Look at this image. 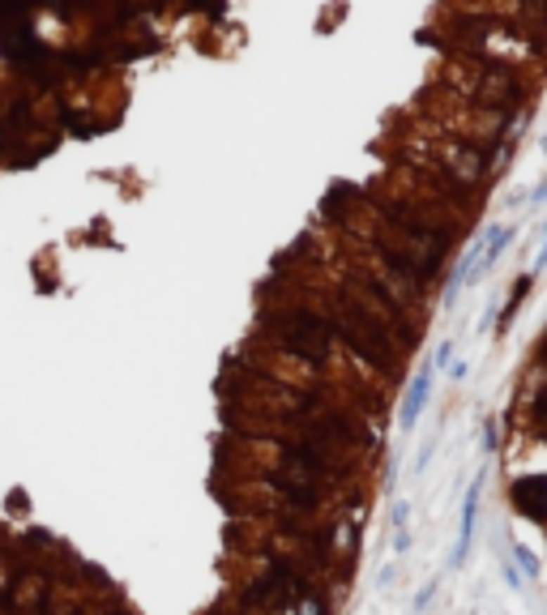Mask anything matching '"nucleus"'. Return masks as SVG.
<instances>
[{
    "label": "nucleus",
    "instance_id": "1",
    "mask_svg": "<svg viewBox=\"0 0 547 615\" xmlns=\"http://www.w3.org/2000/svg\"><path fill=\"white\" fill-rule=\"evenodd\" d=\"M265 449H274V462L300 466V470L334 483V487H347V483L363 479V458L338 449V444H325V440H304V436H291V432H274Z\"/></svg>",
    "mask_w": 547,
    "mask_h": 615
},
{
    "label": "nucleus",
    "instance_id": "2",
    "mask_svg": "<svg viewBox=\"0 0 547 615\" xmlns=\"http://www.w3.org/2000/svg\"><path fill=\"white\" fill-rule=\"evenodd\" d=\"M252 487L269 491L278 505L287 509H304V513H330L334 509V500H338V487L334 483H325L300 466H287V462H265L257 458L252 462Z\"/></svg>",
    "mask_w": 547,
    "mask_h": 615
},
{
    "label": "nucleus",
    "instance_id": "3",
    "mask_svg": "<svg viewBox=\"0 0 547 615\" xmlns=\"http://www.w3.org/2000/svg\"><path fill=\"white\" fill-rule=\"evenodd\" d=\"M509 509L547 530V474H517L509 483Z\"/></svg>",
    "mask_w": 547,
    "mask_h": 615
},
{
    "label": "nucleus",
    "instance_id": "4",
    "mask_svg": "<svg viewBox=\"0 0 547 615\" xmlns=\"http://www.w3.org/2000/svg\"><path fill=\"white\" fill-rule=\"evenodd\" d=\"M432 359L423 363V372L406 384V394H402V406H398V432H415V423L423 419L427 410V398H432Z\"/></svg>",
    "mask_w": 547,
    "mask_h": 615
},
{
    "label": "nucleus",
    "instance_id": "5",
    "mask_svg": "<svg viewBox=\"0 0 547 615\" xmlns=\"http://www.w3.org/2000/svg\"><path fill=\"white\" fill-rule=\"evenodd\" d=\"M483 479L487 470L475 474V483L466 487V500H462V526H458V551H453V564H462L470 555V543H475V522H479V496H483Z\"/></svg>",
    "mask_w": 547,
    "mask_h": 615
},
{
    "label": "nucleus",
    "instance_id": "6",
    "mask_svg": "<svg viewBox=\"0 0 547 615\" xmlns=\"http://www.w3.org/2000/svg\"><path fill=\"white\" fill-rule=\"evenodd\" d=\"M513 564H517V573H526L530 581L539 577V555H534L526 543H513Z\"/></svg>",
    "mask_w": 547,
    "mask_h": 615
},
{
    "label": "nucleus",
    "instance_id": "7",
    "mask_svg": "<svg viewBox=\"0 0 547 615\" xmlns=\"http://www.w3.org/2000/svg\"><path fill=\"white\" fill-rule=\"evenodd\" d=\"M390 522H394V530H406V522H411V505H406V500H398V505H394Z\"/></svg>",
    "mask_w": 547,
    "mask_h": 615
},
{
    "label": "nucleus",
    "instance_id": "8",
    "mask_svg": "<svg viewBox=\"0 0 547 615\" xmlns=\"http://www.w3.org/2000/svg\"><path fill=\"white\" fill-rule=\"evenodd\" d=\"M496 423H483V453H496Z\"/></svg>",
    "mask_w": 547,
    "mask_h": 615
},
{
    "label": "nucleus",
    "instance_id": "9",
    "mask_svg": "<svg viewBox=\"0 0 547 615\" xmlns=\"http://www.w3.org/2000/svg\"><path fill=\"white\" fill-rule=\"evenodd\" d=\"M466 376H470V363H466V359H458V363H449V380H458V384H462Z\"/></svg>",
    "mask_w": 547,
    "mask_h": 615
},
{
    "label": "nucleus",
    "instance_id": "10",
    "mask_svg": "<svg viewBox=\"0 0 547 615\" xmlns=\"http://www.w3.org/2000/svg\"><path fill=\"white\" fill-rule=\"evenodd\" d=\"M432 453H436V449H432V444H423V449H419V458H415V474H423V470H427V462H432Z\"/></svg>",
    "mask_w": 547,
    "mask_h": 615
},
{
    "label": "nucleus",
    "instance_id": "11",
    "mask_svg": "<svg viewBox=\"0 0 547 615\" xmlns=\"http://www.w3.org/2000/svg\"><path fill=\"white\" fill-rule=\"evenodd\" d=\"M449 355H453V342L445 338L441 347H436V355H432V363H449Z\"/></svg>",
    "mask_w": 547,
    "mask_h": 615
},
{
    "label": "nucleus",
    "instance_id": "12",
    "mask_svg": "<svg viewBox=\"0 0 547 615\" xmlns=\"http://www.w3.org/2000/svg\"><path fill=\"white\" fill-rule=\"evenodd\" d=\"M406 547H411V534L406 530H394V555H402Z\"/></svg>",
    "mask_w": 547,
    "mask_h": 615
},
{
    "label": "nucleus",
    "instance_id": "13",
    "mask_svg": "<svg viewBox=\"0 0 547 615\" xmlns=\"http://www.w3.org/2000/svg\"><path fill=\"white\" fill-rule=\"evenodd\" d=\"M547 265V227H543V244H539V252H534V269H543Z\"/></svg>",
    "mask_w": 547,
    "mask_h": 615
},
{
    "label": "nucleus",
    "instance_id": "14",
    "mask_svg": "<svg viewBox=\"0 0 547 615\" xmlns=\"http://www.w3.org/2000/svg\"><path fill=\"white\" fill-rule=\"evenodd\" d=\"M543 154H547V137H543Z\"/></svg>",
    "mask_w": 547,
    "mask_h": 615
}]
</instances>
